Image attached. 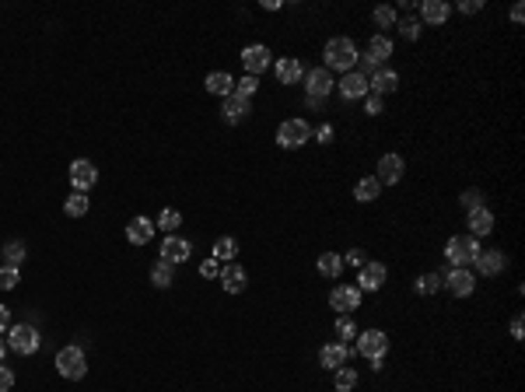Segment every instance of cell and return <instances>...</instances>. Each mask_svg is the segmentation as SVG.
<instances>
[{
  "instance_id": "cell-32",
  "label": "cell",
  "mask_w": 525,
  "mask_h": 392,
  "mask_svg": "<svg viewBox=\"0 0 525 392\" xmlns=\"http://www.w3.org/2000/svg\"><path fill=\"white\" fill-rule=\"evenodd\" d=\"M354 385H357V371H354V368H347V364H343V368H337V392H350Z\"/></svg>"
},
{
  "instance_id": "cell-37",
  "label": "cell",
  "mask_w": 525,
  "mask_h": 392,
  "mask_svg": "<svg viewBox=\"0 0 525 392\" xmlns=\"http://www.w3.org/2000/svg\"><path fill=\"white\" fill-rule=\"evenodd\" d=\"M0 287L4 291L18 287V266H0Z\"/></svg>"
},
{
  "instance_id": "cell-45",
  "label": "cell",
  "mask_w": 525,
  "mask_h": 392,
  "mask_svg": "<svg viewBox=\"0 0 525 392\" xmlns=\"http://www.w3.org/2000/svg\"><path fill=\"white\" fill-rule=\"evenodd\" d=\"M347 263L361 270V266H364V252H361V249H350V252H347Z\"/></svg>"
},
{
  "instance_id": "cell-28",
  "label": "cell",
  "mask_w": 525,
  "mask_h": 392,
  "mask_svg": "<svg viewBox=\"0 0 525 392\" xmlns=\"http://www.w3.org/2000/svg\"><path fill=\"white\" fill-rule=\"evenodd\" d=\"M368 57H371L375 64H385V60L392 57V43H389L385 36H375V39H371V46H368Z\"/></svg>"
},
{
  "instance_id": "cell-48",
  "label": "cell",
  "mask_w": 525,
  "mask_h": 392,
  "mask_svg": "<svg viewBox=\"0 0 525 392\" xmlns=\"http://www.w3.org/2000/svg\"><path fill=\"white\" fill-rule=\"evenodd\" d=\"M522 333H525V322H522V315H515V319H511V336L522 340Z\"/></svg>"
},
{
  "instance_id": "cell-7",
  "label": "cell",
  "mask_w": 525,
  "mask_h": 392,
  "mask_svg": "<svg viewBox=\"0 0 525 392\" xmlns=\"http://www.w3.org/2000/svg\"><path fill=\"white\" fill-rule=\"evenodd\" d=\"M8 347L18 350V354H36L39 350V329L36 326H11V336H8Z\"/></svg>"
},
{
  "instance_id": "cell-33",
  "label": "cell",
  "mask_w": 525,
  "mask_h": 392,
  "mask_svg": "<svg viewBox=\"0 0 525 392\" xmlns=\"http://www.w3.org/2000/svg\"><path fill=\"white\" fill-rule=\"evenodd\" d=\"M179 224H182V214H179V210H168V207H165V210H161V217H158V228H161L165 235H172V231H175Z\"/></svg>"
},
{
  "instance_id": "cell-43",
  "label": "cell",
  "mask_w": 525,
  "mask_h": 392,
  "mask_svg": "<svg viewBox=\"0 0 525 392\" xmlns=\"http://www.w3.org/2000/svg\"><path fill=\"white\" fill-rule=\"evenodd\" d=\"M200 273H203V277H217V273H221L217 259H214V256H210V259H203V263H200Z\"/></svg>"
},
{
  "instance_id": "cell-30",
  "label": "cell",
  "mask_w": 525,
  "mask_h": 392,
  "mask_svg": "<svg viewBox=\"0 0 525 392\" xmlns=\"http://www.w3.org/2000/svg\"><path fill=\"white\" fill-rule=\"evenodd\" d=\"M235 256H238V242H235V238H217V242H214V259H217V263H221V259L231 263Z\"/></svg>"
},
{
  "instance_id": "cell-34",
  "label": "cell",
  "mask_w": 525,
  "mask_h": 392,
  "mask_svg": "<svg viewBox=\"0 0 525 392\" xmlns=\"http://www.w3.org/2000/svg\"><path fill=\"white\" fill-rule=\"evenodd\" d=\"M256 88H259V81H256V78H249V74H245V78H242V81H235V92H231V95H238V99H245V102H249V99H252V95H256Z\"/></svg>"
},
{
  "instance_id": "cell-16",
  "label": "cell",
  "mask_w": 525,
  "mask_h": 392,
  "mask_svg": "<svg viewBox=\"0 0 525 392\" xmlns=\"http://www.w3.org/2000/svg\"><path fill=\"white\" fill-rule=\"evenodd\" d=\"M217 280L224 284V291H228V294H242V291L249 287V277H245V270H242V266H224V270L217 273Z\"/></svg>"
},
{
  "instance_id": "cell-18",
  "label": "cell",
  "mask_w": 525,
  "mask_h": 392,
  "mask_svg": "<svg viewBox=\"0 0 525 392\" xmlns=\"http://www.w3.org/2000/svg\"><path fill=\"white\" fill-rule=\"evenodd\" d=\"M347 357H350V350H347V343H340V340H337V343H326V347L319 350V361H323L326 368H333V371L343 368Z\"/></svg>"
},
{
  "instance_id": "cell-19",
  "label": "cell",
  "mask_w": 525,
  "mask_h": 392,
  "mask_svg": "<svg viewBox=\"0 0 525 392\" xmlns=\"http://www.w3.org/2000/svg\"><path fill=\"white\" fill-rule=\"evenodd\" d=\"M340 95H343V99H350V102H354V99H364V95H368V78L350 71V74L340 81Z\"/></svg>"
},
{
  "instance_id": "cell-31",
  "label": "cell",
  "mask_w": 525,
  "mask_h": 392,
  "mask_svg": "<svg viewBox=\"0 0 525 392\" xmlns=\"http://www.w3.org/2000/svg\"><path fill=\"white\" fill-rule=\"evenodd\" d=\"M151 280L158 284V287H172V280H175V273H172V263H158L154 270H151Z\"/></svg>"
},
{
  "instance_id": "cell-38",
  "label": "cell",
  "mask_w": 525,
  "mask_h": 392,
  "mask_svg": "<svg viewBox=\"0 0 525 392\" xmlns=\"http://www.w3.org/2000/svg\"><path fill=\"white\" fill-rule=\"evenodd\" d=\"M375 25H382V29H389V25H396V11H392L389 4H382V8H375Z\"/></svg>"
},
{
  "instance_id": "cell-23",
  "label": "cell",
  "mask_w": 525,
  "mask_h": 392,
  "mask_svg": "<svg viewBox=\"0 0 525 392\" xmlns=\"http://www.w3.org/2000/svg\"><path fill=\"white\" fill-rule=\"evenodd\" d=\"M476 270H480L483 277H494V273H501V270H504V252H497V249H490V252H480V256H476Z\"/></svg>"
},
{
  "instance_id": "cell-41",
  "label": "cell",
  "mask_w": 525,
  "mask_h": 392,
  "mask_svg": "<svg viewBox=\"0 0 525 392\" xmlns=\"http://www.w3.org/2000/svg\"><path fill=\"white\" fill-rule=\"evenodd\" d=\"M399 29H403V36H406V39H417V36H420V22H417V18H406Z\"/></svg>"
},
{
  "instance_id": "cell-29",
  "label": "cell",
  "mask_w": 525,
  "mask_h": 392,
  "mask_svg": "<svg viewBox=\"0 0 525 392\" xmlns=\"http://www.w3.org/2000/svg\"><path fill=\"white\" fill-rule=\"evenodd\" d=\"M88 207H91L88 193H77V189H74V193L67 196V207H64V210H67L71 217H84V214H88Z\"/></svg>"
},
{
  "instance_id": "cell-9",
  "label": "cell",
  "mask_w": 525,
  "mask_h": 392,
  "mask_svg": "<svg viewBox=\"0 0 525 392\" xmlns=\"http://www.w3.org/2000/svg\"><path fill=\"white\" fill-rule=\"evenodd\" d=\"M305 85H309V99H319V102H323V99L333 92L337 81H333V74H330L326 67H319V71H309V74H305Z\"/></svg>"
},
{
  "instance_id": "cell-36",
  "label": "cell",
  "mask_w": 525,
  "mask_h": 392,
  "mask_svg": "<svg viewBox=\"0 0 525 392\" xmlns=\"http://www.w3.org/2000/svg\"><path fill=\"white\" fill-rule=\"evenodd\" d=\"M441 287V277L438 273H424L420 280H417V294H434Z\"/></svg>"
},
{
  "instance_id": "cell-24",
  "label": "cell",
  "mask_w": 525,
  "mask_h": 392,
  "mask_svg": "<svg viewBox=\"0 0 525 392\" xmlns=\"http://www.w3.org/2000/svg\"><path fill=\"white\" fill-rule=\"evenodd\" d=\"M207 92L210 95H231L235 92V81H231V74L228 71H214V74H207Z\"/></svg>"
},
{
  "instance_id": "cell-46",
  "label": "cell",
  "mask_w": 525,
  "mask_h": 392,
  "mask_svg": "<svg viewBox=\"0 0 525 392\" xmlns=\"http://www.w3.org/2000/svg\"><path fill=\"white\" fill-rule=\"evenodd\" d=\"M8 329H11V308L0 305V333H8Z\"/></svg>"
},
{
  "instance_id": "cell-39",
  "label": "cell",
  "mask_w": 525,
  "mask_h": 392,
  "mask_svg": "<svg viewBox=\"0 0 525 392\" xmlns=\"http://www.w3.org/2000/svg\"><path fill=\"white\" fill-rule=\"evenodd\" d=\"M4 259H8V266H18V263L25 259V245H22V242H11V245L4 249Z\"/></svg>"
},
{
  "instance_id": "cell-22",
  "label": "cell",
  "mask_w": 525,
  "mask_h": 392,
  "mask_svg": "<svg viewBox=\"0 0 525 392\" xmlns=\"http://www.w3.org/2000/svg\"><path fill=\"white\" fill-rule=\"evenodd\" d=\"M305 78V71H302V64L295 60V57H284L281 64H277V81L281 85H298Z\"/></svg>"
},
{
  "instance_id": "cell-2",
  "label": "cell",
  "mask_w": 525,
  "mask_h": 392,
  "mask_svg": "<svg viewBox=\"0 0 525 392\" xmlns=\"http://www.w3.org/2000/svg\"><path fill=\"white\" fill-rule=\"evenodd\" d=\"M445 252H448V263H452V266H469V263H476L480 245H476L473 235H455V238H448Z\"/></svg>"
},
{
  "instance_id": "cell-25",
  "label": "cell",
  "mask_w": 525,
  "mask_h": 392,
  "mask_svg": "<svg viewBox=\"0 0 525 392\" xmlns=\"http://www.w3.org/2000/svg\"><path fill=\"white\" fill-rule=\"evenodd\" d=\"M245 112H249V102H245V99H238V95H228V99H224V119H228V123H242Z\"/></svg>"
},
{
  "instance_id": "cell-35",
  "label": "cell",
  "mask_w": 525,
  "mask_h": 392,
  "mask_svg": "<svg viewBox=\"0 0 525 392\" xmlns=\"http://www.w3.org/2000/svg\"><path fill=\"white\" fill-rule=\"evenodd\" d=\"M350 336H357V326H354V319H350V315H340V319H337V340H340V343H347Z\"/></svg>"
},
{
  "instance_id": "cell-40",
  "label": "cell",
  "mask_w": 525,
  "mask_h": 392,
  "mask_svg": "<svg viewBox=\"0 0 525 392\" xmlns=\"http://www.w3.org/2000/svg\"><path fill=\"white\" fill-rule=\"evenodd\" d=\"M462 207H466V210H476V207H483V196H480V189H466V193H462Z\"/></svg>"
},
{
  "instance_id": "cell-5",
  "label": "cell",
  "mask_w": 525,
  "mask_h": 392,
  "mask_svg": "<svg viewBox=\"0 0 525 392\" xmlns=\"http://www.w3.org/2000/svg\"><path fill=\"white\" fill-rule=\"evenodd\" d=\"M357 350H361L364 357H371V361H385V354H389V336H385L382 329H364V333H357Z\"/></svg>"
},
{
  "instance_id": "cell-51",
  "label": "cell",
  "mask_w": 525,
  "mask_h": 392,
  "mask_svg": "<svg viewBox=\"0 0 525 392\" xmlns=\"http://www.w3.org/2000/svg\"><path fill=\"white\" fill-rule=\"evenodd\" d=\"M4 354H8V343H4V340H0V364H4Z\"/></svg>"
},
{
  "instance_id": "cell-17",
  "label": "cell",
  "mask_w": 525,
  "mask_h": 392,
  "mask_svg": "<svg viewBox=\"0 0 525 392\" xmlns=\"http://www.w3.org/2000/svg\"><path fill=\"white\" fill-rule=\"evenodd\" d=\"M490 231H494V214H490L487 207L469 210V235H473V238H483V235H490Z\"/></svg>"
},
{
  "instance_id": "cell-10",
  "label": "cell",
  "mask_w": 525,
  "mask_h": 392,
  "mask_svg": "<svg viewBox=\"0 0 525 392\" xmlns=\"http://www.w3.org/2000/svg\"><path fill=\"white\" fill-rule=\"evenodd\" d=\"M382 284H385V266H382V263H364V266L357 270V284H354V287H357L361 294H364V291H378Z\"/></svg>"
},
{
  "instance_id": "cell-11",
  "label": "cell",
  "mask_w": 525,
  "mask_h": 392,
  "mask_svg": "<svg viewBox=\"0 0 525 392\" xmlns=\"http://www.w3.org/2000/svg\"><path fill=\"white\" fill-rule=\"evenodd\" d=\"M242 64H245L249 78H256L259 71L270 67V50H267V46H245V50H242Z\"/></svg>"
},
{
  "instance_id": "cell-1",
  "label": "cell",
  "mask_w": 525,
  "mask_h": 392,
  "mask_svg": "<svg viewBox=\"0 0 525 392\" xmlns=\"http://www.w3.org/2000/svg\"><path fill=\"white\" fill-rule=\"evenodd\" d=\"M357 46L350 43V39H343V36H337V39H330L326 43V71H343V74H350L354 71V64H357Z\"/></svg>"
},
{
  "instance_id": "cell-13",
  "label": "cell",
  "mask_w": 525,
  "mask_h": 392,
  "mask_svg": "<svg viewBox=\"0 0 525 392\" xmlns=\"http://www.w3.org/2000/svg\"><path fill=\"white\" fill-rule=\"evenodd\" d=\"M330 305H333L337 312H354V308L361 305V291H357V287H350V284H340V287H333Z\"/></svg>"
},
{
  "instance_id": "cell-20",
  "label": "cell",
  "mask_w": 525,
  "mask_h": 392,
  "mask_svg": "<svg viewBox=\"0 0 525 392\" xmlns=\"http://www.w3.org/2000/svg\"><path fill=\"white\" fill-rule=\"evenodd\" d=\"M420 18L427 25H445L448 22V4H445V0H424V4H420Z\"/></svg>"
},
{
  "instance_id": "cell-42",
  "label": "cell",
  "mask_w": 525,
  "mask_h": 392,
  "mask_svg": "<svg viewBox=\"0 0 525 392\" xmlns=\"http://www.w3.org/2000/svg\"><path fill=\"white\" fill-rule=\"evenodd\" d=\"M15 385V371L11 368H4V364H0V392H8Z\"/></svg>"
},
{
  "instance_id": "cell-6",
  "label": "cell",
  "mask_w": 525,
  "mask_h": 392,
  "mask_svg": "<svg viewBox=\"0 0 525 392\" xmlns=\"http://www.w3.org/2000/svg\"><path fill=\"white\" fill-rule=\"evenodd\" d=\"M441 287H448L455 298H469V294L476 291V277H473L466 266H455V270H448V273L441 277Z\"/></svg>"
},
{
  "instance_id": "cell-8",
  "label": "cell",
  "mask_w": 525,
  "mask_h": 392,
  "mask_svg": "<svg viewBox=\"0 0 525 392\" xmlns=\"http://www.w3.org/2000/svg\"><path fill=\"white\" fill-rule=\"evenodd\" d=\"M71 182H74L77 193H88V189L98 182V168H95L88 158H77V161L71 165Z\"/></svg>"
},
{
  "instance_id": "cell-26",
  "label": "cell",
  "mask_w": 525,
  "mask_h": 392,
  "mask_svg": "<svg viewBox=\"0 0 525 392\" xmlns=\"http://www.w3.org/2000/svg\"><path fill=\"white\" fill-rule=\"evenodd\" d=\"M316 266H319V273H323V277H330V280H337V277L343 273V259H340L337 252H323Z\"/></svg>"
},
{
  "instance_id": "cell-14",
  "label": "cell",
  "mask_w": 525,
  "mask_h": 392,
  "mask_svg": "<svg viewBox=\"0 0 525 392\" xmlns=\"http://www.w3.org/2000/svg\"><path fill=\"white\" fill-rule=\"evenodd\" d=\"M403 168H406V165H403V158H399V154H382V158H378V175H375V179L392 186V182H399V179H403Z\"/></svg>"
},
{
  "instance_id": "cell-4",
  "label": "cell",
  "mask_w": 525,
  "mask_h": 392,
  "mask_svg": "<svg viewBox=\"0 0 525 392\" xmlns=\"http://www.w3.org/2000/svg\"><path fill=\"white\" fill-rule=\"evenodd\" d=\"M309 137H312V126H309L305 119H284V123H281V130H277V144H281V147H288V151H295V147L309 144Z\"/></svg>"
},
{
  "instance_id": "cell-27",
  "label": "cell",
  "mask_w": 525,
  "mask_h": 392,
  "mask_svg": "<svg viewBox=\"0 0 525 392\" xmlns=\"http://www.w3.org/2000/svg\"><path fill=\"white\" fill-rule=\"evenodd\" d=\"M378 189H382V182H378L375 175H368V179H361V182L354 186V196H357L361 203H371V200L378 196Z\"/></svg>"
},
{
  "instance_id": "cell-21",
  "label": "cell",
  "mask_w": 525,
  "mask_h": 392,
  "mask_svg": "<svg viewBox=\"0 0 525 392\" xmlns=\"http://www.w3.org/2000/svg\"><path fill=\"white\" fill-rule=\"evenodd\" d=\"M151 235H154V224H151L147 217H133V221L126 224V238H130L133 245H147Z\"/></svg>"
},
{
  "instance_id": "cell-49",
  "label": "cell",
  "mask_w": 525,
  "mask_h": 392,
  "mask_svg": "<svg viewBox=\"0 0 525 392\" xmlns=\"http://www.w3.org/2000/svg\"><path fill=\"white\" fill-rule=\"evenodd\" d=\"M522 18H525V8H522V4H515V8H511V22H515V25H522Z\"/></svg>"
},
{
  "instance_id": "cell-44",
  "label": "cell",
  "mask_w": 525,
  "mask_h": 392,
  "mask_svg": "<svg viewBox=\"0 0 525 392\" xmlns=\"http://www.w3.org/2000/svg\"><path fill=\"white\" fill-rule=\"evenodd\" d=\"M364 99H368V116H378V112H382V95H371V92H368Z\"/></svg>"
},
{
  "instance_id": "cell-12",
  "label": "cell",
  "mask_w": 525,
  "mask_h": 392,
  "mask_svg": "<svg viewBox=\"0 0 525 392\" xmlns=\"http://www.w3.org/2000/svg\"><path fill=\"white\" fill-rule=\"evenodd\" d=\"M189 252H193V245H189L186 238H179V235H168V238H165V245H161V259H165V263H172V266H175V263H186V259H189Z\"/></svg>"
},
{
  "instance_id": "cell-50",
  "label": "cell",
  "mask_w": 525,
  "mask_h": 392,
  "mask_svg": "<svg viewBox=\"0 0 525 392\" xmlns=\"http://www.w3.org/2000/svg\"><path fill=\"white\" fill-rule=\"evenodd\" d=\"M330 137H333V126H323V130H319V140H323V144H326V140H330Z\"/></svg>"
},
{
  "instance_id": "cell-3",
  "label": "cell",
  "mask_w": 525,
  "mask_h": 392,
  "mask_svg": "<svg viewBox=\"0 0 525 392\" xmlns=\"http://www.w3.org/2000/svg\"><path fill=\"white\" fill-rule=\"evenodd\" d=\"M57 371H60L64 378H71V382L84 378V371H88L84 350H81V347H64V350L57 354Z\"/></svg>"
},
{
  "instance_id": "cell-15",
  "label": "cell",
  "mask_w": 525,
  "mask_h": 392,
  "mask_svg": "<svg viewBox=\"0 0 525 392\" xmlns=\"http://www.w3.org/2000/svg\"><path fill=\"white\" fill-rule=\"evenodd\" d=\"M396 85H399V78H396V71H389V67H378V71L368 78V92H371V95H389V92H396Z\"/></svg>"
},
{
  "instance_id": "cell-47",
  "label": "cell",
  "mask_w": 525,
  "mask_h": 392,
  "mask_svg": "<svg viewBox=\"0 0 525 392\" xmlns=\"http://www.w3.org/2000/svg\"><path fill=\"white\" fill-rule=\"evenodd\" d=\"M462 11H466V15H476V11H483V0H462Z\"/></svg>"
}]
</instances>
